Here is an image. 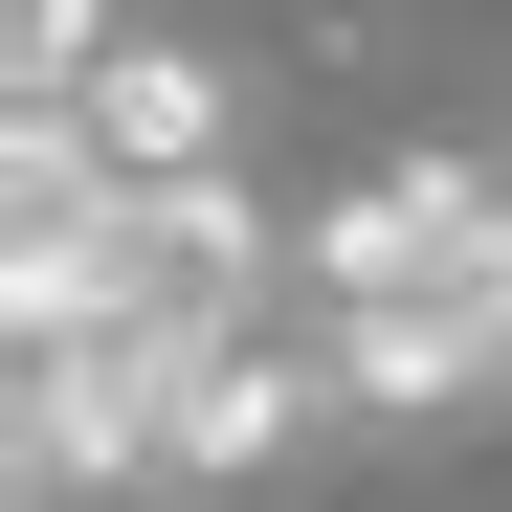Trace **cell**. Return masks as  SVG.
<instances>
[{
    "label": "cell",
    "mask_w": 512,
    "mask_h": 512,
    "mask_svg": "<svg viewBox=\"0 0 512 512\" xmlns=\"http://www.w3.org/2000/svg\"><path fill=\"white\" fill-rule=\"evenodd\" d=\"M312 334H334V379H357V423L512 401V179L490 156H379V179L312 223Z\"/></svg>",
    "instance_id": "cell-1"
},
{
    "label": "cell",
    "mask_w": 512,
    "mask_h": 512,
    "mask_svg": "<svg viewBox=\"0 0 512 512\" xmlns=\"http://www.w3.org/2000/svg\"><path fill=\"white\" fill-rule=\"evenodd\" d=\"M67 134H90L112 179H245V112H223L201 45H112L90 90H67Z\"/></svg>",
    "instance_id": "cell-2"
},
{
    "label": "cell",
    "mask_w": 512,
    "mask_h": 512,
    "mask_svg": "<svg viewBox=\"0 0 512 512\" xmlns=\"http://www.w3.org/2000/svg\"><path fill=\"white\" fill-rule=\"evenodd\" d=\"M0 23H23V45H0V67H23V112H67V90L112 67V23H90V0H0Z\"/></svg>",
    "instance_id": "cell-3"
}]
</instances>
